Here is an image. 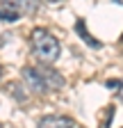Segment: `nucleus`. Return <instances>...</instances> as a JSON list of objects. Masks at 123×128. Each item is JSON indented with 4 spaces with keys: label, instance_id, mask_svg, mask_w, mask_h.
<instances>
[{
    "label": "nucleus",
    "instance_id": "nucleus-1",
    "mask_svg": "<svg viewBox=\"0 0 123 128\" xmlns=\"http://www.w3.org/2000/svg\"><path fill=\"white\" fill-rule=\"evenodd\" d=\"M32 53L41 64H53L59 57V41L48 30L37 28L32 30Z\"/></svg>",
    "mask_w": 123,
    "mask_h": 128
},
{
    "label": "nucleus",
    "instance_id": "nucleus-2",
    "mask_svg": "<svg viewBox=\"0 0 123 128\" xmlns=\"http://www.w3.org/2000/svg\"><path fill=\"white\" fill-rule=\"evenodd\" d=\"M39 9V0H0V21H18Z\"/></svg>",
    "mask_w": 123,
    "mask_h": 128
},
{
    "label": "nucleus",
    "instance_id": "nucleus-3",
    "mask_svg": "<svg viewBox=\"0 0 123 128\" xmlns=\"http://www.w3.org/2000/svg\"><path fill=\"white\" fill-rule=\"evenodd\" d=\"M23 80H25V85L30 87V92H34V94H46V92H48L39 66H25L23 69Z\"/></svg>",
    "mask_w": 123,
    "mask_h": 128
},
{
    "label": "nucleus",
    "instance_id": "nucleus-4",
    "mask_svg": "<svg viewBox=\"0 0 123 128\" xmlns=\"http://www.w3.org/2000/svg\"><path fill=\"white\" fill-rule=\"evenodd\" d=\"M39 71H41V76H43V80H46L48 92L64 87V78H62V73H57L55 69H50V66H39Z\"/></svg>",
    "mask_w": 123,
    "mask_h": 128
},
{
    "label": "nucleus",
    "instance_id": "nucleus-5",
    "mask_svg": "<svg viewBox=\"0 0 123 128\" xmlns=\"http://www.w3.org/2000/svg\"><path fill=\"white\" fill-rule=\"evenodd\" d=\"M75 121L68 117H59V114H48L39 121V128H73Z\"/></svg>",
    "mask_w": 123,
    "mask_h": 128
},
{
    "label": "nucleus",
    "instance_id": "nucleus-6",
    "mask_svg": "<svg viewBox=\"0 0 123 128\" xmlns=\"http://www.w3.org/2000/svg\"><path fill=\"white\" fill-rule=\"evenodd\" d=\"M75 32H78V34L82 37V41H84V44H89L91 48H100V41H98V39H94V37L87 32V28H84V18H78V21H75Z\"/></svg>",
    "mask_w": 123,
    "mask_h": 128
},
{
    "label": "nucleus",
    "instance_id": "nucleus-7",
    "mask_svg": "<svg viewBox=\"0 0 123 128\" xmlns=\"http://www.w3.org/2000/svg\"><path fill=\"white\" fill-rule=\"evenodd\" d=\"M123 82H121V80H107V89H110V87H121Z\"/></svg>",
    "mask_w": 123,
    "mask_h": 128
},
{
    "label": "nucleus",
    "instance_id": "nucleus-8",
    "mask_svg": "<svg viewBox=\"0 0 123 128\" xmlns=\"http://www.w3.org/2000/svg\"><path fill=\"white\" fill-rule=\"evenodd\" d=\"M119 96H121V101H123V85H121V89H119Z\"/></svg>",
    "mask_w": 123,
    "mask_h": 128
},
{
    "label": "nucleus",
    "instance_id": "nucleus-9",
    "mask_svg": "<svg viewBox=\"0 0 123 128\" xmlns=\"http://www.w3.org/2000/svg\"><path fill=\"white\" fill-rule=\"evenodd\" d=\"M46 2H62V0H46Z\"/></svg>",
    "mask_w": 123,
    "mask_h": 128
},
{
    "label": "nucleus",
    "instance_id": "nucleus-10",
    "mask_svg": "<svg viewBox=\"0 0 123 128\" xmlns=\"http://www.w3.org/2000/svg\"><path fill=\"white\" fill-rule=\"evenodd\" d=\"M0 78H2V66H0Z\"/></svg>",
    "mask_w": 123,
    "mask_h": 128
},
{
    "label": "nucleus",
    "instance_id": "nucleus-11",
    "mask_svg": "<svg viewBox=\"0 0 123 128\" xmlns=\"http://www.w3.org/2000/svg\"><path fill=\"white\" fill-rule=\"evenodd\" d=\"M0 128H2V124H0Z\"/></svg>",
    "mask_w": 123,
    "mask_h": 128
},
{
    "label": "nucleus",
    "instance_id": "nucleus-12",
    "mask_svg": "<svg viewBox=\"0 0 123 128\" xmlns=\"http://www.w3.org/2000/svg\"><path fill=\"white\" fill-rule=\"evenodd\" d=\"M121 41H123V37H121Z\"/></svg>",
    "mask_w": 123,
    "mask_h": 128
}]
</instances>
